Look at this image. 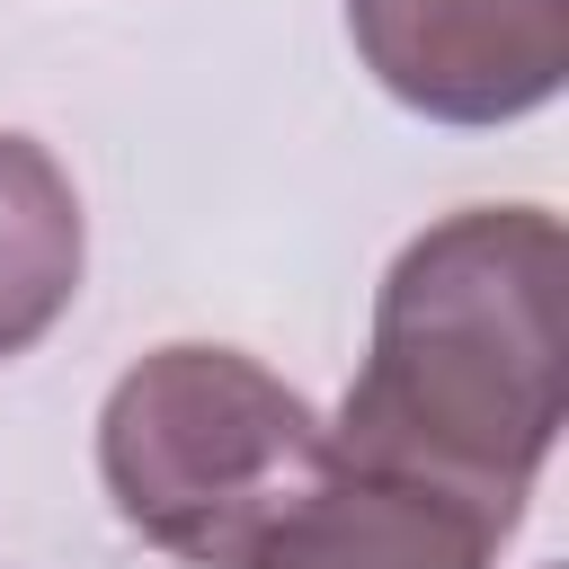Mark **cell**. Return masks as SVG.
Segmentation results:
<instances>
[{"instance_id":"1","label":"cell","mask_w":569,"mask_h":569,"mask_svg":"<svg viewBox=\"0 0 569 569\" xmlns=\"http://www.w3.org/2000/svg\"><path fill=\"white\" fill-rule=\"evenodd\" d=\"M560 213L462 204L427 222L373 293V338L329 445L525 525V498L560 445Z\"/></svg>"},{"instance_id":"2","label":"cell","mask_w":569,"mask_h":569,"mask_svg":"<svg viewBox=\"0 0 569 569\" xmlns=\"http://www.w3.org/2000/svg\"><path fill=\"white\" fill-rule=\"evenodd\" d=\"M320 462L329 427L311 400L258 356L204 338L124 365L98 409V480L124 533L196 569H240V551L320 480Z\"/></svg>"},{"instance_id":"3","label":"cell","mask_w":569,"mask_h":569,"mask_svg":"<svg viewBox=\"0 0 569 569\" xmlns=\"http://www.w3.org/2000/svg\"><path fill=\"white\" fill-rule=\"evenodd\" d=\"M347 36L436 124H516L569 80V0H347Z\"/></svg>"},{"instance_id":"4","label":"cell","mask_w":569,"mask_h":569,"mask_svg":"<svg viewBox=\"0 0 569 569\" xmlns=\"http://www.w3.org/2000/svg\"><path fill=\"white\" fill-rule=\"evenodd\" d=\"M507 533L516 516L329 445L320 480L240 551V569H489Z\"/></svg>"},{"instance_id":"5","label":"cell","mask_w":569,"mask_h":569,"mask_svg":"<svg viewBox=\"0 0 569 569\" xmlns=\"http://www.w3.org/2000/svg\"><path fill=\"white\" fill-rule=\"evenodd\" d=\"M80 267H89V222L71 169L44 142L0 133V365L27 356L71 311Z\"/></svg>"}]
</instances>
